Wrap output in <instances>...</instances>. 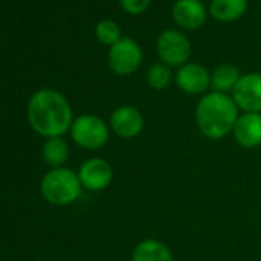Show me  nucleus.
Returning <instances> with one entry per match:
<instances>
[{
  "instance_id": "f8f14e48",
  "label": "nucleus",
  "mask_w": 261,
  "mask_h": 261,
  "mask_svg": "<svg viewBox=\"0 0 261 261\" xmlns=\"http://www.w3.org/2000/svg\"><path fill=\"white\" fill-rule=\"evenodd\" d=\"M172 17L183 30L194 31L203 27L207 13L201 0H177L172 8Z\"/></svg>"
},
{
  "instance_id": "f3484780",
  "label": "nucleus",
  "mask_w": 261,
  "mask_h": 261,
  "mask_svg": "<svg viewBox=\"0 0 261 261\" xmlns=\"http://www.w3.org/2000/svg\"><path fill=\"white\" fill-rule=\"evenodd\" d=\"M172 79H174L172 69L168 65L162 63V62H157V63L151 65V68L146 72V82L155 91L166 89L171 85Z\"/></svg>"
},
{
  "instance_id": "6e6552de",
  "label": "nucleus",
  "mask_w": 261,
  "mask_h": 261,
  "mask_svg": "<svg viewBox=\"0 0 261 261\" xmlns=\"http://www.w3.org/2000/svg\"><path fill=\"white\" fill-rule=\"evenodd\" d=\"M79 178L83 189L91 192H101L108 189L114 180V169L111 163L101 157L85 160L79 168Z\"/></svg>"
},
{
  "instance_id": "20e7f679",
  "label": "nucleus",
  "mask_w": 261,
  "mask_h": 261,
  "mask_svg": "<svg viewBox=\"0 0 261 261\" xmlns=\"http://www.w3.org/2000/svg\"><path fill=\"white\" fill-rule=\"evenodd\" d=\"M69 134L79 148L86 151H98L108 143L111 127L109 123L95 114H82L74 118Z\"/></svg>"
},
{
  "instance_id": "0eeeda50",
  "label": "nucleus",
  "mask_w": 261,
  "mask_h": 261,
  "mask_svg": "<svg viewBox=\"0 0 261 261\" xmlns=\"http://www.w3.org/2000/svg\"><path fill=\"white\" fill-rule=\"evenodd\" d=\"M109 127L118 139L133 140L143 133L145 117L137 108L121 105L112 111L109 117Z\"/></svg>"
},
{
  "instance_id": "423d86ee",
  "label": "nucleus",
  "mask_w": 261,
  "mask_h": 261,
  "mask_svg": "<svg viewBox=\"0 0 261 261\" xmlns=\"http://www.w3.org/2000/svg\"><path fill=\"white\" fill-rule=\"evenodd\" d=\"M157 54L169 68H180L191 57V42L178 30H166L157 39Z\"/></svg>"
},
{
  "instance_id": "39448f33",
  "label": "nucleus",
  "mask_w": 261,
  "mask_h": 261,
  "mask_svg": "<svg viewBox=\"0 0 261 261\" xmlns=\"http://www.w3.org/2000/svg\"><path fill=\"white\" fill-rule=\"evenodd\" d=\"M143 60V51L140 45L130 37H121L117 43L109 48L108 65L117 75L134 74Z\"/></svg>"
},
{
  "instance_id": "dca6fc26",
  "label": "nucleus",
  "mask_w": 261,
  "mask_h": 261,
  "mask_svg": "<svg viewBox=\"0 0 261 261\" xmlns=\"http://www.w3.org/2000/svg\"><path fill=\"white\" fill-rule=\"evenodd\" d=\"M43 160L54 169L63 168L69 159V146L63 137H51L46 139L42 148Z\"/></svg>"
},
{
  "instance_id": "9b49d317",
  "label": "nucleus",
  "mask_w": 261,
  "mask_h": 261,
  "mask_svg": "<svg viewBox=\"0 0 261 261\" xmlns=\"http://www.w3.org/2000/svg\"><path fill=\"white\" fill-rule=\"evenodd\" d=\"M233 140L244 149H255L261 146V114L243 112L240 114L233 130Z\"/></svg>"
},
{
  "instance_id": "a211bd4d",
  "label": "nucleus",
  "mask_w": 261,
  "mask_h": 261,
  "mask_svg": "<svg viewBox=\"0 0 261 261\" xmlns=\"http://www.w3.org/2000/svg\"><path fill=\"white\" fill-rule=\"evenodd\" d=\"M95 36H97L100 43L112 46L114 43H117L121 39V31H120V27L114 20L105 19V20H100L97 23Z\"/></svg>"
},
{
  "instance_id": "6ab92c4d",
  "label": "nucleus",
  "mask_w": 261,
  "mask_h": 261,
  "mask_svg": "<svg viewBox=\"0 0 261 261\" xmlns=\"http://www.w3.org/2000/svg\"><path fill=\"white\" fill-rule=\"evenodd\" d=\"M151 2H152V0H120V7L127 14L137 16V14L145 13L149 8Z\"/></svg>"
},
{
  "instance_id": "9d476101",
  "label": "nucleus",
  "mask_w": 261,
  "mask_h": 261,
  "mask_svg": "<svg viewBox=\"0 0 261 261\" xmlns=\"http://www.w3.org/2000/svg\"><path fill=\"white\" fill-rule=\"evenodd\" d=\"M178 89L189 95L204 94L211 88V74L200 63H186L180 66L174 75Z\"/></svg>"
},
{
  "instance_id": "f257e3e1",
  "label": "nucleus",
  "mask_w": 261,
  "mask_h": 261,
  "mask_svg": "<svg viewBox=\"0 0 261 261\" xmlns=\"http://www.w3.org/2000/svg\"><path fill=\"white\" fill-rule=\"evenodd\" d=\"M28 123L39 136L46 139L62 137L74 121L69 101L56 89H39L33 94L27 108Z\"/></svg>"
},
{
  "instance_id": "1a4fd4ad",
  "label": "nucleus",
  "mask_w": 261,
  "mask_h": 261,
  "mask_svg": "<svg viewBox=\"0 0 261 261\" xmlns=\"http://www.w3.org/2000/svg\"><path fill=\"white\" fill-rule=\"evenodd\" d=\"M232 98L240 111L261 114V74H243L232 91Z\"/></svg>"
},
{
  "instance_id": "ddd939ff",
  "label": "nucleus",
  "mask_w": 261,
  "mask_h": 261,
  "mask_svg": "<svg viewBox=\"0 0 261 261\" xmlns=\"http://www.w3.org/2000/svg\"><path fill=\"white\" fill-rule=\"evenodd\" d=\"M133 261H175L172 250L160 240L146 238L133 250Z\"/></svg>"
},
{
  "instance_id": "4468645a",
  "label": "nucleus",
  "mask_w": 261,
  "mask_h": 261,
  "mask_svg": "<svg viewBox=\"0 0 261 261\" xmlns=\"http://www.w3.org/2000/svg\"><path fill=\"white\" fill-rule=\"evenodd\" d=\"M247 5V0H211L209 11L215 20L227 23L240 19L246 13Z\"/></svg>"
},
{
  "instance_id": "7ed1b4c3",
  "label": "nucleus",
  "mask_w": 261,
  "mask_h": 261,
  "mask_svg": "<svg viewBox=\"0 0 261 261\" xmlns=\"http://www.w3.org/2000/svg\"><path fill=\"white\" fill-rule=\"evenodd\" d=\"M82 189L79 174L65 166L48 171L40 181L42 197L54 206L72 204L79 200Z\"/></svg>"
},
{
  "instance_id": "f03ea898",
  "label": "nucleus",
  "mask_w": 261,
  "mask_h": 261,
  "mask_svg": "<svg viewBox=\"0 0 261 261\" xmlns=\"http://www.w3.org/2000/svg\"><path fill=\"white\" fill-rule=\"evenodd\" d=\"M238 117L240 109L232 95L215 91L206 92L195 108V123L198 130L201 136L214 142L232 134Z\"/></svg>"
},
{
  "instance_id": "2eb2a0df",
  "label": "nucleus",
  "mask_w": 261,
  "mask_h": 261,
  "mask_svg": "<svg viewBox=\"0 0 261 261\" xmlns=\"http://www.w3.org/2000/svg\"><path fill=\"white\" fill-rule=\"evenodd\" d=\"M240 79H241L240 69L230 63H224L217 66L211 74V88L215 92L227 94L233 91Z\"/></svg>"
}]
</instances>
